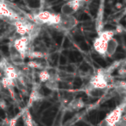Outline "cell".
Listing matches in <instances>:
<instances>
[{
	"instance_id": "cell-1",
	"label": "cell",
	"mask_w": 126,
	"mask_h": 126,
	"mask_svg": "<svg viewBox=\"0 0 126 126\" xmlns=\"http://www.w3.org/2000/svg\"><path fill=\"white\" fill-rule=\"evenodd\" d=\"M107 74H105L104 70L98 69L97 71V74L93 76L91 79L89 83V86L91 89L94 90H103L108 86V80H107Z\"/></svg>"
},
{
	"instance_id": "cell-2",
	"label": "cell",
	"mask_w": 126,
	"mask_h": 126,
	"mask_svg": "<svg viewBox=\"0 0 126 126\" xmlns=\"http://www.w3.org/2000/svg\"><path fill=\"white\" fill-rule=\"evenodd\" d=\"M124 108H125V105L124 103H123L121 105L117 106L115 110L110 111L102 122L109 126H117L124 115Z\"/></svg>"
},
{
	"instance_id": "cell-3",
	"label": "cell",
	"mask_w": 126,
	"mask_h": 126,
	"mask_svg": "<svg viewBox=\"0 0 126 126\" xmlns=\"http://www.w3.org/2000/svg\"><path fill=\"white\" fill-rule=\"evenodd\" d=\"M30 40H29L28 36H21L18 39H16V41L14 42V48L16 49V51L20 54L22 59H24L25 55H26L27 50H28V45Z\"/></svg>"
},
{
	"instance_id": "cell-4",
	"label": "cell",
	"mask_w": 126,
	"mask_h": 126,
	"mask_svg": "<svg viewBox=\"0 0 126 126\" xmlns=\"http://www.w3.org/2000/svg\"><path fill=\"white\" fill-rule=\"evenodd\" d=\"M14 25L16 27V31L17 34H19L21 36H25L26 35H29L34 29L35 28V25L32 24L30 23H23L19 20H16L14 23Z\"/></svg>"
},
{
	"instance_id": "cell-5",
	"label": "cell",
	"mask_w": 126,
	"mask_h": 126,
	"mask_svg": "<svg viewBox=\"0 0 126 126\" xmlns=\"http://www.w3.org/2000/svg\"><path fill=\"white\" fill-rule=\"evenodd\" d=\"M78 24V21L74 16H62L61 15V22L58 26L64 30H72Z\"/></svg>"
},
{
	"instance_id": "cell-6",
	"label": "cell",
	"mask_w": 126,
	"mask_h": 126,
	"mask_svg": "<svg viewBox=\"0 0 126 126\" xmlns=\"http://www.w3.org/2000/svg\"><path fill=\"white\" fill-rule=\"evenodd\" d=\"M53 16H54V13H51L47 11H42L35 15V19L38 21L39 23H47L48 25H51Z\"/></svg>"
},
{
	"instance_id": "cell-7",
	"label": "cell",
	"mask_w": 126,
	"mask_h": 126,
	"mask_svg": "<svg viewBox=\"0 0 126 126\" xmlns=\"http://www.w3.org/2000/svg\"><path fill=\"white\" fill-rule=\"evenodd\" d=\"M107 43L108 42H105L99 37H97L93 41V47L95 51L101 55H106V49H107Z\"/></svg>"
},
{
	"instance_id": "cell-8",
	"label": "cell",
	"mask_w": 126,
	"mask_h": 126,
	"mask_svg": "<svg viewBox=\"0 0 126 126\" xmlns=\"http://www.w3.org/2000/svg\"><path fill=\"white\" fill-rule=\"evenodd\" d=\"M0 16H5V17H11V18H15L17 16L16 14L5 4L4 2H1L0 1Z\"/></svg>"
},
{
	"instance_id": "cell-9",
	"label": "cell",
	"mask_w": 126,
	"mask_h": 126,
	"mask_svg": "<svg viewBox=\"0 0 126 126\" xmlns=\"http://www.w3.org/2000/svg\"><path fill=\"white\" fill-rule=\"evenodd\" d=\"M4 77L8 78V79H11V80H15L16 81V79H18V74L16 73V69H15L14 67L11 65L5 66L4 67Z\"/></svg>"
},
{
	"instance_id": "cell-10",
	"label": "cell",
	"mask_w": 126,
	"mask_h": 126,
	"mask_svg": "<svg viewBox=\"0 0 126 126\" xmlns=\"http://www.w3.org/2000/svg\"><path fill=\"white\" fill-rule=\"evenodd\" d=\"M118 47V42L115 38H112L107 43V49H106V55L109 57H111L115 52L117 51V48Z\"/></svg>"
},
{
	"instance_id": "cell-11",
	"label": "cell",
	"mask_w": 126,
	"mask_h": 126,
	"mask_svg": "<svg viewBox=\"0 0 126 126\" xmlns=\"http://www.w3.org/2000/svg\"><path fill=\"white\" fill-rule=\"evenodd\" d=\"M103 17H104V8L103 6L98 9V16H97V21H96V29L98 34L103 30Z\"/></svg>"
},
{
	"instance_id": "cell-12",
	"label": "cell",
	"mask_w": 126,
	"mask_h": 126,
	"mask_svg": "<svg viewBox=\"0 0 126 126\" xmlns=\"http://www.w3.org/2000/svg\"><path fill=\"white\" fill-rule=\"evenodd\" d=\"M114 35H115V32L113 30H102L100 33H98V37H99L105 42H108L110 40L114 38Z\"/></svg>"
},
{
	"instance_id": "cell-13",
	"label": "cell",
	"mask_w": 126,
	"mask_h": 126,
	"mask_svg": "<svg viewBox=\"0 0 126 126\" xmlns=\"http://www.w3.org/2000/svg\"><path fill=\"white\" fill-rule=\"evenodd\" d=\"M85 104L83 102V100L81 98H78V99H75L70 103V105H68V109L72 110H79L80 109H82L84 107Z\"/></svg>"
},
{
	"instance_id": "cell-14",
	"label": "cell",
	"mask_w": 126,
	"mask_h": 126,
	"mask_svg": "<svg viewBox=\"0 0 126 126\" xmlns=\"http://www.w3.org/2000/svg\"><path fill=\"white\" fill-rule=\"evenodd\" d=\"M74 11H73V8L70 4V2L66 3L64 5L61 7V15L62 16H73Z\"/></svg>"
},
{
	"instance_id": "cell-15",
	"label": "cell",
	"mask_w": 126,
	"mask_h": 126,
	"mask_svg": "<svg viewBox=\"0 0 126 126\" xmlns=\"http://www.w3.org/2000/svg\"><path fill=\"white\" fill-rule=\"evenodd\" d=\"M42 97V95L39 93V92L37 91V90H33V91L31 92V93H30V100H29V105H32V104L34 103V102L35 101H38L39 99H41Z\"/></svg>"
},
{
	"instance_id": "cell-16",
	"label": "cell",
	"mask_w": 126,
	"mask_h": 126,
	"mask_svg": "<svg viewBox=\"0 0 126 126\" xmlns=\"http://www.w3.org/2000/svg\"><path fill=\"white\" fill-rule=\"evenodd\" d=\"M1 83H2V86H4V88H5V89H8V88H11V87L13 88L14 86H16V81L11 80V79L4 77V76L2 78V81H1Z\"/></svg>"
},
{
	"instance_id": "cell-17",
	"label": "cell",
	"mask_w": 126,
	"mask_h": 126,
	"mask_svg": "<svg viewBox=\"0 0 126 126\" xmlns=\"http://www.w3.org/2000/svg\"><path fill=\"white\" fill-rule=\"evenodd\" d=\"M38 77L41 82H47L51 79V75L47 70H42L39 73Z\"/></svg>"
},
{
	"instance_id": "cell-18",
	"label": "cell",
	"mask_w": 126,
	"mask_h": 126,
	"mask_svg": "<svg viewBox=\"0 0 126 126\" xmlns=\"http://www.w3.org/2000/svg\"><path fill=\"white\" fill-rule=\"evenodd\" d=\"M23 121H24V124L26 126H35L32 116L29 110L25 111V114L23 115Z\"/></svg>"
},
{
	"instance_id": "cell-19",
	"label": "cell",
	"mask_w": 126,
	"mask_h": 126,
	"mask_svg": "<svg viewBox=\"0 0 126 126\" xmlns=\"http://www.w3.org/2000/svg\"><path fill=\"white\" fill-rule=\"evenodd\" d=\"M28 56L30 59H41L44 57V54L39 51H31L28 54Z\"/></svg>"
},
{
	"instance_id": "cell-20",
	"label": "cell",
	"mask_w": 126,
	"mask_h": 126,
	"mask_svg": "<svg viewBox=\"0 0 126 126\" xmlns=\"http://www.w3.org/2000/svg\"><path fill=\"white\" fill-rule=\"evenodd\" d=\"M70 4L73 8V11L74 12L78 11L79 10V8L81 7V4H82V2L79 1V0H74V1H70Z\"/></svg>"
},
{
	"instance_id": "cell-21",
	"label": "cell",
	"mask_w": 126,
	"mask_h": 126,
	"mask_svg": "<svg viewBox=\"0 0 126 126\" xmlns=\"http://www.w3.org/2000/svg\"><path fill=\"white\" fill-rule=\"evenodd\" d=\"M27 66L30 68H34V69H41L42 68V65L40 62H36L35 61H30L27 63Z\"/></svg>"
},
{
	"instance_id": "cell-22",
	"label": "cell",
	"mask_w": 126,
	"mask_h": 126,
	"mask_svg": "<svg viewBox=\"0 0 126 126\" xmlns=\"http://www.w3.org/2000/svg\"><path fill=\"white\" fill-rule=\"evenodd\" d=\"M124 31V29L123 28L121 25H117V28H116V31H114V32H115V33H117V34H122Z\"/></svg>"
},
{
	"instance_id": "cell-23",
	"label": "cell",
	"mask_w": 126,
	"mask_h": 126,
	"mask_svg": "<svg viewBox=\"0 0 126 126\" xmlns=\"http://www.w3.org/2000/svg\"><path fill=\"white\" fill-rule=\"evenodd\" d=\"M0 108L2 110H6V108H7V104H6V102L4 100H0Z\"/></svg>"
},
{
	"instance_id": "cell-24",
	"label": "cell",
	"mask_w": 126,
	"mask_h": 126,
	"mask_svg": "<svg viewBox=\"0 0 126 126\" xmlns=\"http://www.w3.org/2000/svg\"><path fill=\"white\" fill-rule=\"evenodd\" d=\"M118 74H119V75L122 76V77H124V76H125V74H126V70H125V68H124V67H121V68H119V69H118Z\"/></svg>"
},
{
	"instance_id": "cell-25",
	"label": "cell",
	"mask_w": 126,
	"mask_h": 126,
	"mask_svg": "<svg viewBox=\"0 0 126 126\" xmlns=\"http://www.w3.org/2000/svg\"><path fill=\"white\" fill-rule=\"evenodd\" d=\"M8 92H9V93L11 94V98H15V93H14V91H13V88H8Z\"/></svg>"
},
{
	"instance_id": "cell-26",
	"label": "cell",
	"mask_w": 126,
	"mask_h": 126,
	"mask_svg": "<svg viewBox=\"0 0 126 126\" xmlns=\"http://www.w3.org/2000/svg\"><path fill=\"white\" fill-rule=\"evenodd\" d=\"M116 6H117V8H121V6H122V5H121V4H117Z\"/></svg>"
}]
</instances>
